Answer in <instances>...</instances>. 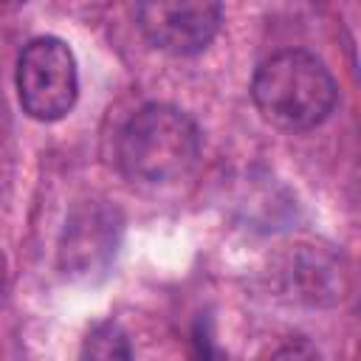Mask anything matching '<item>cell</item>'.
<instances>
[{"label": "cell", "mask_w": 361, "mask_h": 361, "mask_svg": "<svg viewBox=\"0 0 361 361\" xmlns=\"http://www.w3.org/2000/svg\"><path fill=\"white\" fill-rule=\"evenodd\" d=\"M79 361H133L130 338L116 322H99L93 324L79 347Z\"/></svg>", "instance_id": "52a82bcc"}, {"label": "cell", "mask_w": 361, "mask_h": 361, "mask_svg": "<svg viewBox=\"0 0 361 361\" xmlns=\"http://www.w3.org/2000/svg\"><path fill=\"white\" fill-rule=\"evenodd\" d=\"M3 285H6V254L0 251V296H3Z\"/></svg>", "instance_id": "30bf717a"}, {"label": "cell", "mask_w": 361, "mask_h": 361, "mask_svg": "<svg viewBox=\"0 0 361 361\" xmlns=\"http://www.w3.org/2000/svg\"><path fill=\"white\" fill-rule=\"evenodd\" d=\"M17 102L34 121L65 118L79 96V71L71 45L59 37H37L17 56Z\"/></svg>", "instance_id": "3957f363"}, {"label": "cell", "mask_w": 361, "mask_h": 361, "mask_svg": "<svg viewBox=\"0 0 361 361\" xmlns=\"http://www.w3.org/2000/svg\"><path fill=\"white\" fill-rule=\"evenodd\" d=\"M268 361H322V355H319V350L313 344L296 338V341H288V344L276 347Z\"/></svg>", "instance_id": "ba28073f"}, {"label": "cell", "mask_w": 361, "mask_h": 361, "mask_svg": "<svg viewBox=\"0 0 361 361\" xmlns=\"http://www.w3.org/2000/svg\"><path fill=\"white\" fill-rule=\"evenodd\" d=\"M200 161V130L189 113L175 104H144L118 133L116 164L124 180L144 192L161 195L192 178Z\"/></svg>", "instance_id": "6da1fadb"}, {"label": "cell", "mask_w": 361, "mask_h": 361, "mask_svg": "<svg viewBox=\"0 0 361 361\" xmlns=\"http://www.w3.org/2000/svg\"><path fill=\"white\" fill-rule=\"evenodd\" d=\"M251 99L271 127L305 133L333 113L338 87L319 56L302 48H285L259 62L251 82Z\"/></svg>", "instance_id": "7a4b0ae2"}, {"label": "cell", "mask_w": 361, "mask_h": 361, "mask_svg": "<svg viewBox=\"0 0 361 361\" xmlns=\"http://www.w3.org/2000/svg\"><path fill=\"white\" fill-rule=\"evenodd\" d=\"M341 254L319 245H290L271 265V279L276 296L293 305L330 307L344 299L350 288V274Z\"/></svg>", "instance_id": "5b68a950"}, {"label": "cell", "mask_w": 361, "mask_h": 361, "mask_svg": "<svg viewBox=\"0 0 361 361\" xmlns=\"http://www.w3.org/2000/svg\"><path fill=\"white\" fill-rule=\"evenodd\" d=\"M135 20L141 34L158 51L172 56L200 54L220 31L223 6L209 0H158L138 3Z\"/></svg>", "instance_id": "8992f818"}, {"label": "cell", "mask_w": 361, "mask_h": 361, "mask_svg": "<svg viewBox=\"0 0 361 361\" xmlns=\"http://www.w3.org/2000/svg\"><path fill=\"white\" fill-rule=\"evenodd\" d=\"M121 243V214L104 200L79 203L59 234L56 265L71 279H93L110 268Z\"/></svg>", "instance_id": "277c9868"}, {"label": "cell", "mask_w": 361, "mask_h": 361, "mask_svg": "<svg viewBox=\"0 0 361 361\" xmlns=\"http://www.w3.org/2000/svg\"><path fill=\"white\" fill-rule=\"evenodd\" d=\"M195 344H197V355H200V361H212L214 358V344H212V336H209V330H197V336H195Z\"/></svg>", "instance_id": "9c48e42d"}]
</instances>
